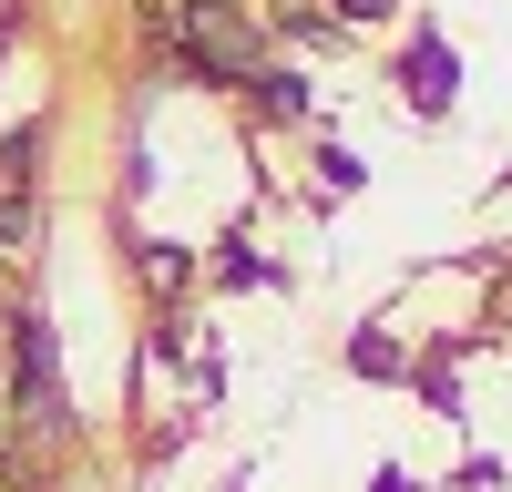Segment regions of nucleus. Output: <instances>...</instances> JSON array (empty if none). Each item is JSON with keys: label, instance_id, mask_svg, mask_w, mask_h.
<instances>
[{"label": "nucleus", "instance_id": "obj_8", "mask_svg": "<svg viewBox=\"0 0 512 492\" xmlns=\"http://www.w3.org/2000/svg\"><path fill=\"white\" fill-rule=\"evenodd\" d=\"M318 175H328V195H349V185L369 175V164H359V154H338V144H328V154H318Z\"/></svg>", "mask_w": 512, "mask_h": 492}, {"label": "nucleus", "instance_id": "obj_5", "mask_svg": "<svg viewBox=\"0 0 512 492\" xmlns=\"http://www.w3.org/2000/svg\"><path fill=\"white\" fill-rule=\"evenodd\" d=\"M349 369H359V380H400V339H390V328H359V339H349Z\"/></svg>", "mask_w": 512, "mask_h": 492}, {"label": "nucleus", "instance_id": "obj_2", "mask_svg": "<svg viewBox=\"0 0 512 492\" xmlns=\"http://www.w3.org/2000/svg\"><path fill=\"white\" fill-rule=\"evenodd\" d=\"M400 93H410V113H420V123H441V113L461 103V52H451L431 21L400 41Z\"/></svg>", "mask_w": 512, "mask_h": 492}, {"label": "nucleus", "instance_id": "obj_10", "mask_svg": "<svg viewBox=\"0 0 512 492\" xmlns=\"http://www.w3.org/2000/svg\"><path fill=\"white\" fill-rule=\"evenodd\" d=\"M369 492H420V482H410L400 462H379V472H369Z\"/></svg>", "mask_w": 512, "mask_h": 492}, {"label": "nucleus", "instance_id": "obj_1", "mask_svg": "<svg viewBox=\"0 0 512 492\" xmlns=\"http://www.w3.org/2000/svg\"><path fill=\"white\" fill-rule=\"evenodd\" d=\"M0 339H11V410H21L41 441H62V431H72V400H62V369H52V318H41V308H11Z\"/></svg>", "mask_w": 512, "mask_h": 492}, {"label": "nucleus", "instance_id": "obj_3", "mask_svg": "<svg viewBox=\"0 0 512 492\" xmlns=\"http://www.w3.org/2000/svg\"><path fill=\"white\" fill-rule=\"evenodd\" d=\"M236 93H246L256 113H267V123H297V113L318 103V93H308V72H287V62H256V72L236 82Z\"/></svg>", "mask_w": 512, "mask_h": 492}, {"label": "nucleus", "instance_id": "obj_9", "mask_svg": "<svg viewBox=\"0 0 512 492\" xmlns=\"http://www.w3.org/2000/svg\"><path fill=\"white\" fill-rule=\"evenodd\" d=\"M400 0H328V21H390Z\"/></svg>", "mask_w": 512, "mask_h": 492}, {"label": "nucleus", "instance_id": "obj_7", "mask_svg": "<svg viewBox=\"0 0 512 492\" xmlns=\"http://www.w3.org/2000/svg\"><path fill=\"white\" fill-rule=\"evenodd\" d=\"M277 31H287V41H338L349 21H328V11H308V0H277Z\"/></svg>", "mask_w": 512, "mask_h": 492}, {"label": "nucleus", "instance_id": "obj_4", "mask_svg": "<svg viewBox=\"0 0 512 492\" xmlns=\"http://www.w3.org/2000/svg\"><path fill=\"white\" fill-rule=\"evenodd\" d=\"M134 277L154 287V298H175V287H195V257L175 236H134Z\"/></svg>", "mask_w": 512, "mask_h": 492}, {"label": "nucleus", "instance_id": "obj_6", "mask_svg": "<svg viewBox=\"0 0 512 492\" xmlns=\"http://www.w3.org/2000/svg\"><path fill=\"white\" fill-rule=\"evenodd\" d=\"M410 380H420V400H431V410H441V421H451V410H461V369H451L441 349H431V359H420V369H410Z\"/></svg>", "mask_w": 512, "mask_h": 492}]
</instances>
